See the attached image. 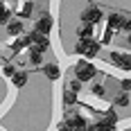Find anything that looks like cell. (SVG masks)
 Segmentation results:
<instances>
[{
    "label": "cell",
    "mask_w": 131,
    "mask_h": 131,
    "mask_svg": "<svg viewBox=\"0 0 131 131\" xmlns=\"http://www.w3.org/2000/svg\"><path fill=\"white\" fill-rule=\"evenodd\" d=\"M95 75H97V68L93 63H88V61H79V63L75 66V79H77L79 84L95 79Z\"/></svg>",
    "instance_id": "cell-1"
},
{
    "label": "cell",
    "mask_w": 131,
    "mask_h": 131,
    "mask_svg": "<svg viewBox=\"0 0 131 131\" xmlns=\"http://www.w3.org/2000/svg\"><path fill=\"white\" fill-rule=\"evenodd\" d=\"M81 20H84V25H95V23H100L102 20V9L97 7V5H88L84 12H81Z\"/></svg>",
    "instance_id": "cell-2"
},
{
    "label": "cell",
    "mask_w": 131,
    "mask_h": 131,
    "mask_svg": "<svg viewBox=\"0 0 131 131\" xmlns=\"http://www.w3.org/2000/svg\"><path fill=\"white\" fill-rule=\"evenodd\" d=\"M63 124H66V127H68L70 131H84L86 127H88L86 118H84V115H79V113H70V115L66 118Z\"/></svg>",
    "instance_id": "cell-3"
},
{
    "label": "cell",
    "mask_w": 131,
    "mask_h": 131,
    "mask_svg": "<svg viewBox=\"0 0 131 131\" xmlns=\"http://www.w3.org/2000/svg\"><path fill=\"white\" fill-rule=\"evenodd\" d=\"M111 63H115L122 70H131V54L129 52H111Z\"/></svg>",
    "instance_id": "cell-4"
},
{
    "label": "cell",
    "mask_w": 131,
    "mask_h": 131,
    "mask_svg": "<svg viewBox=\"0 0 131 131\" xmlns=\"http://www.w3.org/2000/svg\"><path fill=\"white\" fill-rule=\"evenodd\" d=\"M50 29H52V18H50V16H41L39 20H36L34 32L41 34V36H48V34H50Z\"/></svg>",
    "instance_id": "cell-5"
},
{
    "label": "cell",
    "mask_w": 131,
    "mask_h": 131,
    "mask_svg": "<svg viewBox=\"0 0 131 131\" xmlns=\"http://www.w3.org/2000/svg\"><path fill=\"white\" fill-rule=\"evenodd\" d=\"M29 41H32V48H36L39 52H45V50L50 48L48 36H41V34H36V32H32V34H29Z\"/></svg>",
    "instance_id": "cell-6"
},
{
    "label": "cell",
    "mask_w": 131,
    "mask_h": 131,
    "mask_svg": "<svg viewBox=\"0 0 131 131\" xmlns=\"http://www.w3.org/2000/svg\"><path fill=\"white\" fill-rule=\"evenodd\" d=\"M43 75H45L48 79H52V81H54V79L61 77V68H59L57 63H45V66H43Z\"/></svg>",
    "instance_id": "cell-7"
},
{
    "label": "cell",
    "mask_w": 131,
    "mask_h": 131,
    "mask_svg": "<svg viewBox=\"0 0 131 131\" xmlns=\"http://www.w3.org/2000/svg\"><path fill=\"white\" fill-rule=\"evenodd\" d=\"M122 23H124V14H108V29H122Z\"/></svg>",
    "instance_id": "cell-8"
},
{
    "label": "cell",
    "mask_w": 131,
    "mask_h": 131,
    "mask_svg": "<svg viewBox=\"0 0 131 131\" xmlns=\"http://www.w3.org/2000/svg\"><path fill=\"white\" fill-rule=\"evenodd\" d=\"M32 45V41H29V34H23V36H18V39L12 43V50L14 52H20L23 48H29Z\"/></svg>",
    "instance_id": "cell-9"
},
{
    "label": "cell",
    "mask_w": 131,
    "mask_h": 131,
    "mask_svg": "<svg viewBox=\"0 0 131 131\" xmlns=\"http://www.w3.org/2000/svg\"><path fill=\"white\" fill-rule=\"evenodd\" d=\"M77 36H79V41H93V27L81 23L77 27Z\"/></svg>",
    "instance_id": "cell-10"
},
{
    "label": "cell",
    "mask_w": 131,
    "mask_h": 131,
    "mask_svg": "<svg viewBox=\"0 0 131 131\" xmlns=\"http://www.w3.org/2000/svg\"><path fill=\"white\" fill-rule=\"evenodd\" d=\"M12 81H14L16 88H23V86L27 84V72H25V70H16V75L12 77Z\"/></svg>",
    "instance_id": "cell-11"
},
{
    "label": "cell",
    "mask_w": 131,
    "mask_h": 131,
    "mask_svg": "<svg viewBox=\"0 0 131 131\" xmlns=\"http://www.w3.org/2000/svg\"><path fill=\"white\" fill-rule=\"evenodd\" d=\"M7 32H9L12 36H18V34H23V23H20V20H9V25H7Z\"/></svg>",
    "instance_id": "cell-12"
},
{
    "label": "cell",
    "mask_w": 131,
    "mask_h": 131,
    "mask_svg": "<svg viewBox=\"0 0 131 131\" xmlns=\"http://www.w3.org/2000/svg\"><path fill=\"white\" fill-rule=\"evenodd\" d=\"M100 48H102L100 41H88V48H86V54H84V57H97Z\"/></svg>",
    "instance_id": "cell-13"
},
{
    "label": "cell",
    "mask_w": 131,
    "mask_h": 131,
    "mask_svg": "<svg viewBox=\"0 0 131 131\" xmlns=\"http://www.w3.org/2000/svg\"><path fill=\"white\" fill-rule=\"evenodd\" d=\"M9 20H12L9 7H7V5H0V25H9Z\"/></svg>",
    "instance_id": "cell-14"
},
{
    "label": "cell",
    "mask_w": 131,
    "mask_h": 131,
    "mask_svg": "<svg viewBox=\"0 0 131 131\" xmlns=\"http://www.w3.org/2000/svg\"><path fill=\"white\" fill-rule=\"evenodd\" d=\"M113 104H115V106H129L131 104V97L127 95V93H118L115 100H113Z\"/></svg>",
    "instance_id": "cell-15"
},
{
    "label": "cell",
    "mask_w": 131,
    "mask_h": 131,
    "mask_svg": "<svg viewBox=\"0 0 131 131\" xmlns=\"http://www.w3.org/2000/svg\"><path fill=\"white\" fill-rule=\"evenodd\" d=\"M95 129H97V131H115V124H113V122H108L106 118H102L97 124H95Z\"/></svg>",
    "instance_id": "cell-16"
},
{
    "label": "cell",
    "mask_w": 131,
    "mask_h": 131,
    "mask_svg": "<svg viewBox=\"0 0 131 131\" xmlns=\"http://www.w3.org/2000/svg\"><path fill=\"white\" fill-rule=\"evenodd\" d=\"M29 61H32L34 66H41V61H43V52H39L36 48H32V50H29Z\"/></svg>",
    "instance_id": "cell-17"
},
{
    "label": "cell",
    "mask_w": 131,
    "mask_h": 131,
    "mask_svg": "<svg viewBox=\"0 0 131 131\" xmlns=\"http://www.w3.org/2000/svg\"><path fill=\"white\" fill-rule=\"evenodd\" d=\"M63 104H66V106L77 104V95H75V93H70V91H66V93H63Z\"/></svg>",
    "instance_id": "cell-18"
},
{
    "label": "cell",
    "mask_w": 131,
    "mask_h": 131,
    "mask_svg": "<svg viewBox=\"0 0 131 131\" xmlns=\"http://www.w3.org/2000/svg\"><path fill=\"white\" fill-rule=\"evenodd\" d=\"M66 91H70V93H75V95H77V93L81 91V84H79L77 79H70V81H68V86H66Z\"/></svg>",
    "instance_id": "cell-19"
},
{
    "label": "cell",
    "mask_w": 131,
    "mask_h": 131,
    "mask_svg": "<svg viewBox=\"0 0 131 131\" xmlns=\"http://www.w3.org/2000/svg\"><path fill=\"white\" fill-rule=\"evenodd\" d=\"M91 93L95 95V97H104V95H106V91H104V86H102V84H93Z\"/></svg>",
    "instance_id": "cell-20"
},
{
    "label": "cell",
    "mask_w": 131,
    "mask_h": 131,
    "mask_svg": "<svg viewBox=\"0 0 131 131\" xmlns=\"http://www.w3.org/2000/svg\"><path fill=\"white\" fill-rule=\"evenodd\" d=\"M86 48H88V41H77L75 43V52L77 54H86Z\"/></svg>",
    "instance_id": "cell-21"
},
{
    "label": "cell",
    "mask_w": 131,
    "mask_h": 131,
    "mask_svg": "<svg viewBox=\"0 0 131 131\" xmlns=\"http://www.w3.org/2000/svg\"><path fill=\"white\" fill-rule=\"evenodd\" d=\"M32 9H34V5H32V2H25V5L20 7V16H23V18H27V16L32 14Z\"/></svg>",
    "instance_id": "cell-22"
},
{
    "label": "cell",
    "mask_w": 131,
    "mask_h": 131,
    "mask_svg": "<svg viewBox=\"0 0 131 131\" xmlns=\"http://www.w3.org/2000/svg\"><path fill=\"white\" fill-rule=\"evenodd\" d=\"M2 72H5V77H14V75H16V68H14L12 63H5L2 66Z\"/></svg>",
    "instance_id": "cell-23"
},
{
    "label": "cell",
    "mask_w": 131,
    "mask_h": 131,
    "mask_svg": "<svg viewBox=\"0 0 131 131\" xmlns=\"http://www.w3.org/2000/svg\"><path fill=\"white\" fill-rule=\"evenodd\" d=\"M124 32H131V14H124V23H122Z\"/></svg>",
    "instance_id": "cell-24"
},
{
    "label": "cell",
    "mask_w": 131,
    "mask_h": 131,
    "mask_svg": "<svg viewBox=\"0 0 131 131\" xmlns=\"http://www.w3.org/2000/svg\"><path fill=\"white\" fill-rule=\"evenodd\" d=\"M120 86H122V93H127V95H129V93H131V79H122V84H120Z\"/></svg>",
    "instance_id": "cell-25"
},
{
    "label": "cell",
    "mask_w": 131,
    "mask_h": 131,
    "mask_svg": "<svg viewBox=\"0 0 131 131\" xmlns=\"http://www.w3.org/2000/svg\"><path fill=\"white\" fill-rule=\"evenodd\" d=\"M104 118L108 120V122H113V124L118 122V115H115V111H113V108H111V111H106V115H104Z\"/></svg>",
    "instance_id": "cell-26"
},
{
    "label": "cell",
    "mask_w": 131,
    "mask_h": 131,
    "mask_svg": "<svg viewBox=\"0 0 131 131\" xmlns=\"http://www.w3.org/2000/svg\"><path fill=\"white\" fill-rule=\"evenodd\" d=\"M111 39H113V29H108V27H106V32H104V39H102V41H104V43H108Z\"/></svg>",
    "instance_id": "cell-27"
},
{
    "label": "cell",
    "mask_w": 131,
    "mask_h": 131,
    "mask_svg": "<svg viewBox=\"0 0 131 131\" xmlns=\"http://www.w3.org/2000/svg\"><path fill=\"white\" fill-rule=\"evenodd\" d=\"M84 131H97V129H95V124H88V127H86Z\"/></svg>",
    "instance_id": "cell-28"
},
{
    "label": "cell",
    "mask_w": 131,
    "mask_h": 131,
    "mask_svg": "<svg viewBox=\"0 0 131 131\" xmlns=\"http://www.w3.org/2000/svg\"><path fill=\"white\" fill-rule=\"evenodd\" d=\"M57 131H70V129H68L66 124H61V127H59V129H57Z\"/></svg>",
    "instance_id": "cell-29"
},
{
    "label": "cell",
    "mask_w": 131,
    "mask_h": 131,
    "mask_svg": "<svg viewBox=\"0 0 131 131\" xmlns=\"http://www.w3.org/2000/svg\"><path fill=\"white\" fill-rule=\"evenodd\" d=\"M127 43H129V45H131V34H129V36H127Z\"/></svg>",
    "instance_id": "cell-30"
}]
</instances>
